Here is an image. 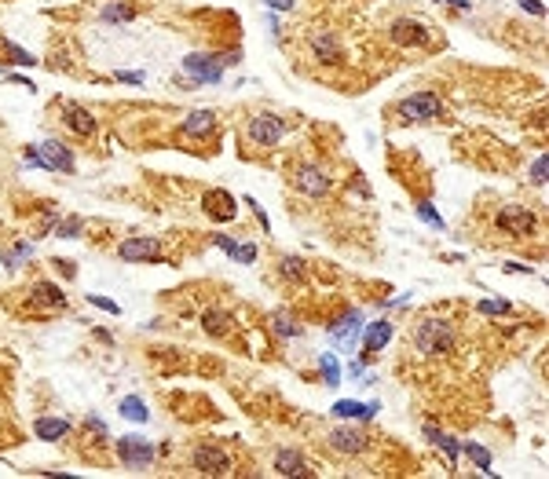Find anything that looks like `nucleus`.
Here are the masks:
<instances>
[{"mask_svg":"<svg viewBox=\"0 0 549 479\" xmlns=\"http://www.w3.org/2000/svg\"><path fill=\"white\" fill-rule=\"evenodd\" d=\"M81 227H85L81 216H70L66 223H59V238H78V235H81Z\"/></svg>","mask_w":549,"mask_h":479,"instance_id":"473e14b6","label":"nucleus"},{"mask_svg":"<svg viewBox=\"0 0 549 479\" xmlns=\"http://www.w3.org/2000/svg\"><path fill=\"white\" fill-rule=\"evenodd\" d=\"M37 150H41V158H44V168L66 172V176L78 168V161H73V150H70L66 143H59V139H48V143H41Z\"/></svg>","mask_w":549,"mask_h":479,"instance_id":"9b49d317","label":"nucleus"},{"mask_svg":"<svg viewBox=\"0 0 549 479\" xmlns=\"http://www.w3.org/2000/svg\"><path fill=\"white\" fill-rule=\"evenodd\" d=\"M117 257L124 264H139V260H161V242L158 238H124L117 245Z\"/></svg>","mask_w":549,"mask_h":479,"instance_id":"1a4fd4ad","label":"nucleus"},{"mask_svg":"<svg viewBox=\"0 0 549 479\" xmlns=\"http://www.w3.org/2000/svg\"><path fill=\"white\" fill-rule=\"evenodd\" d=\"M117 81H124V85H143V73H117Z\"/></svg>","mask_w":549,"mask_h":479,"instance_id":"79ce46f5","label":"nucleus"},{"mask_svg":"<svg viewBox=\"0 0 549 479\" xmlns=\"http://www.w3.org/2000/svg\"><path fill=\"white\" fill-rule=\"evenodd\" d=\"M33 432H37L44 443H59L63 436H70V421H66V417H37V421H33Z\"/></svg>","mask_w":549,"mask_h":479,"instance_id":"412c9836","label":"nucleus"},{"mask_svg":"<svg viewBox=\"0 0 549 479\" xmlns=\"http://www.w3.org/2000/svg\"><path fill=\"white\" fill-rule=\"evenodd\" d=\"M117 410H121V417H129V421H139V424H143L146 417H151V410H146V402H143L139 395H129V399H121V407H117Z\"/></svg>","mask_w":549,"mask_h":479,"instance_id":"bb28decb","label":"nucleus"},{"mask_svg":"<svg viewBox=\"0 0 549 479\" xmlns=\"http://www.w3.org/2000/svg\"><path fill=\"white\" fill-rule=\"evenodd\" d=\"M388 37H392L395 44H414V48H421V44L432 41L429 30L421 26V22H414V18H395L392 26H388Z\"/></svg>","mask_w":549,"mask_h":479,"instance_id":"ddd939ff","label":"nucleus"},{"mask_svg":"<svg viewBox=\"0 0 549 479\" xmlns=\"http://www.w3.org/2000/svg\"><path fill=\"white\" fill-rule=\"evenodd\" d=\"M498 227L509 231L513 238H528L535 231V216H531V209H523V205H506L502 212H498Z\"/></svg>","mask_w":549,"mask_h":479,"instance_id":"9d476101","label":"nucleus"},{"mask_svg":"<svg viewBox=\"0 0 549 479\" xmlns=\"http://www.w3.org/2000/svg\"><path fill=\"white\" fill-rule=\"evenodd\" d=\"M271 330L279 337H301V325H297L289 311H271Z\"/></svg>","mask_w":549,"mask_h":479,"instance_id":"393cba45","label":"nucleus"},{"mask_svg":"<svg viewBox=\"0 0 549 479\" xmlns=\"http://www.w3.org/2000/svg\"><path fill=\"white\" fill-rule=\"evenodd\" d=\"M417 216L425 220L429 227H436V231H443V227H447V223H443V216H439V212L429 205V201H421V205H417Z\"/></svg>","mask_w":549,"mask_h":479,"instance_id":"2f4dec72","label":"nucleus"},{"mask_svg":"<svg viewBox=\"0 0 549 479\" xmlns=\"http://www.w3.org/2000/svg\"><path fill=\"white\" fill-rule=\"evenodd\" d=\"M231 322H235V318H231L228 311H213V308H209V311L202 315V325H206V333H213V337H223V333H228V325H231Z\"/></svg>","mask_w":549,"mask_h":479,"instance_id":"a878e982","label":"nucleus"},{"mask_svg":"<svg viewBox=\"0 0 549 479\" xmlns=\"http://www.w3.org/2000/svg\"><path fill=\"white\" fill-rule=\"evenodd\" d=\"M231 63H238V52L235 55L231 52H223V55H187L183 70H187V77L198 81V85H216Z\"/></svg>","mask_w":549,"mask_h":479,"instance_id":"f03ea898","label":"nucleus"},{"mask_svg":"<svg viewBox=\"0 0 549 479\" xmlns=\"http://www.w3.org/2000/svg\"><path fill=\"white\" fill-rule=\"evenodd\" d=\"M88 304H95L99 311H107V315H121V308L114 304V300H107V296H99V293H92V296H88Z\"/></svg>","mask_w":549,"mask_h":479,"instance_id":"e433bc0d","label":"nucleus"},{"mask_svg":"<svg viewBox=\"0 0 549 479\" xmlns=\"http://www.w3.org/2000/svg\"><path fill=\"white\" fill-rule=\"evenodd\" d=\"M366 443H370V439L359 432V428H334V432H330V446H334L337 453H363Z\"/></svg>","mask_w":549,"mask_h":479,"instance_id":"4468645a","label":"nucleus"},{"mask_svg":"<svg viewBox=\"0 0 549 479\" xmlns=\"http://www.w3.org/2000/svg\"><path fill=\"white\" fill-rule=\"evenodd\" d=\"M4 81H11V85H22V88H30V92H33V81H30V77H22V73H4Z\"/></svg>","mask_w":549,"mask_h":479,"instance_id":"a19ab883","label":"nucleus"},{"mask_svg":"<svg viewBox=\"0 0 549 479\" xmlns=\"http://www.w3.org/2000/svg\"><path fill=\"white\" fill-rule=\"evenodd\" d=\"M213 245L223 249L228 257H235L238 264H253V260H257V249H253V245H238V242H231L228 235H213Z\"/></svg>","mask_w":549,"mask_h":479,"instance_id":"5701e85b","label":"nucleus"},{"mask_svg":"<svg viewBox=\"0 0 549 479\" xmlns=\"http://www.w3.org/2000/svg\"><path fill=\"white\" fill-rule=\"evenodd\" d=\"M22 161L33 165V168H44V158H41V150H37V146H26V154H22Z\"/></svg>","mask_w":549,"mask_h":479,"instance_id":"58836bf2","label":"nucleus"},{"mask_svg":"<svg viewBox=\"0 0 549 479\" xmlns=\"http://www.w3.org/2000/svg\"><path fill=\"white\" fill-rule=\"evenodd\" d=\"M136 11L129 8V4H110V8H103V22H129Z\"/></svg>","mask_w":549,"mask_h":479,"instance_id":"7c9ffc66","label":"nucleus"},{"mask_svg":"<svg viewBox=\"0 0 549 479\" xmlns=\"http://www.w3.org/2000/svg\"><path fill=\"white\" fill-rule=\"evenodd\" d=\"M436 4H454L458 11H469V0H436Z\"/></svg>","mask_w":549,"mask_h":479,"instance_id":"c03bdc74","label":"nucleus"},{"mask_svg":"<svg viewBox=\"0 0 549 479\" xmlns=\"http://www.w3.org/2000/svg\"><path fill=\"white\" fill-rule=\"evenodd\" d=\"M414 348L421 351V355H429V359L447 355V351L454 348V325L447 318H432V315L421 318L414 325Z\"/></svg>","mask_w":549,"mask_h":479,"instance_id":"f257e3e1","label":"nucleus"},{"mask_svg":"<svg viewBox=\"0 0 549 479\" xmlns=\"http://www.w3.org/2000/svg\"><path fill=\"white\" fill-rule=\"evenodd\" d=\"M26 296H30V304H37V308H44V311H63V308H66V293H63L55 282H33V286L26 289Z\"/></svg>","mask_w":549,"mask_h":479,"instance_id":"f8f14e48","label":"nucleus"},{"mask_svg":"<svg viewBox=\"0 0 549 479\" xmlns=\"http://www.w3.org/2000/svg\"><path fill=\"white\" fill-rule=\"evenodd\" d=\"M245 132H249V139H253L257 146H274L289 132V121L274 117V114H253L245 121Z\"/></svg>","mask_w":549,"mask_h":479,"instance_id":"20e7f679","label":"nucleus"},{"mask_svg":"<svg viewBox=\"0 0 549 479\" xmlns=\"http://www.w3.org/2000/svg\"><path fill=\"white\" fill-rule=\"evenodd\" d=\"M4 48H8V55H11V59H15L18 66H33V63H37V59H33V55L26 52V48H18V44H11V41H8Z\"/></svg>","mask_w":549,"mask_h":479,"instance_id":"72a5a7b5","label":"nucleus"},{"mask_svg":"<svg viewBox=\"0 0 549 479\" xmlns=\"http://www.w3.org/2000/svg\"><path fill=\"white\" fill-rule=\"evenodd\" d=\"M63 121H66V129L78 132V136H92L95 132V117L85 107H78V103H63Z\"/></svg>","mask_w":549,"mask_h":479,"instance_id":"dca6fc26","label":"nucleus"},{"mask_svg":"<svg viewBox=\"0 0 549 479\" xmlns=\"http://www.w3.org/2000/svg\"><path fill=\"white\" fill-rule=\"evenodd\" d=\"M311 52H315V59H319V63H330V66H337V63H341V44H337V41H334V33H326V30L311 33Z\"/></svg>","mask_w":549,"mask_h":479,"instance_id":"aec40b11","label":"nucleus"},{"mask_svg":"<svg viewBox=\"0 0 549 479\" xmlns=\"http://www.w3.org/2000/svg\"><path fill=\"white\" fill-rule=\"evenodd\" d=\"M366 330V340H363V351H366V359H373L378 351L392 340V322L388 318H381V322H370V325H363Z\"/></svg>","mask_w":549,"mask_h":479,"instance_id":"f3484780","label":"nucleus"},{"mask_svg":"<svg viewBox=\"0 0 549 479\" xmlns=\"http://www.w3.org/2000/svg\"><path fill=\"white\" fill-rule=\"evenodd\" d=\"M319 366H322V381H326V388H337V384H341V366H337V359H334V355H322Z\"/></svg>","mask_w":549,"mask_h":479,"instance_id":"c85d7f7f","label":"nucleus"},{"mask_svg":"<svg viewBox=\"0 0 549 479\" xmlns=\"http://www.w3.org/2000/svg\"><path fill=\"white\" fill-rule=\"evenodd\" d=\"M531 183H535V187H545V154H538V158L531 161Z\"/></svg>","mask_w":549,"mask_h":479,"instance_id":"c9c22d12","label":"nucleus"},{"mask_svg":"<svg viewBox=\"0 0 549 479\" xmlns=\"http://www.w3.org/2000/svg\"><path fill=\"white\" fill-rule=\"evenodd\" d=\"M206 212L213 216V220H235V198L228 194V190H206Z\"/></svg>","mask_w":549,"mask_h":479,"instance_id":"6ab92c4d","label":"nucleus"},{"mask_svg":"<svg viewBox=\"0 0 549 479\" xmlns=\"http://www.w3.org/2000/svg\"><path fill=\"white\" fill-rule=\"evenodd\" d=\"M520 8H523V11H531V15H538V18L545 15V8H542V0H520Z\"/></svg>","mask_w":549,"mask_h":479,"instance_id":"ea45409f","label":"nucleus"},{"mask_svg":"<svg viewBox=\"0 0 549 479\" xmlns=\"http://www.w3.org/2000/svg\"><path fill=\"white\" fill-rule=\"evenodd\" d=\"M480 311L484 315H506L509 304H506V300H480Z\"/></svg>","mask_w":549,"mask_h":479,"instance_id":"4c0bfd02","label":"nucleus"},{"mask_svg":"<svg viewBox=\"0 0 549 479\" xmlns=\"http://www.w3.org/2000/svg\"><path fill=\"white\" fill-rule=\"evenodd\" d=\"M359 333H363V311H344L341 318L330 322V340H334L341 351H356Z\"/></svg>","mask_w":549,"mask_h":479,"instance_id":"423d86ee","label":"nucleus"},{"mask_svg":"<svg viewBox=\"0 0 549 479\" xmlns=\"http://www.w3.org/2000/svg\"><path fill=\"white\" fill-rule=\"evenodd\" d=\"M381 407L378 402H356V399H341V402H334V417H341V421H370L373 414H378Z\"/></svg>","mask_w":549,"mask_h":479,"instance_id":"2eb2a0df","label":"nucleus"},{"mask_svg":"<svg viewBox=\"0 0 549 479\" xmlns=\"http://www.w3.org/2000/svg\"><path fill=\"white\" fill-rule=\"evenodd\" d=\"M26 257H33V245H30V242H18L11 253H4V267H8V271H18V264L26 260Z\"/></svg>","mask_w":549,"mask_h":479,"instance_id":"c756f323","label":"nucleus"},{"mask_svg":"<svg viewBox=\"0 0 549 479\" xmlns=\"http://www.w3.org/2000/svg\"><path fill=\"white\" fill-rule=\"evenodd\" d=\"M395 114L410 121V124H429L443 114V99L436 92H417V95H407V99H399V107Z\"/></svg>","mask_w":549,"mask_h":479,"instance_id":"7ed1b4c3","label":"nucleus"},{"mask_svg":"<svg viewBox=\"0 0 549 479\" xmlns=\"http://www.w3.org/2000/svg\"><path fill=\"white\" fill-rule=\"evenodd\" d=\"M425 436H429V439H432V443L447 453V458H451V465L462 458V446H458V439H451L447 432H439V428H432V424H429V428H425Z\"/></svg>","mask_w":549,"mask_h":479,"instance_id":"b1692460","label":"nucleus"},{"mask_svg":"<svg viewBox=\"0 0 549 479\" xmlns=\"http://www.w3.org/2000/svg\"><path fill=\"white\" fill-rule=\"evenodd\" d=\"M293 187L301 194H308V198H322L330 190V176H326V168H319V165H301L293 172Z\"/></svg>","mask_w":549,"mask_h":479,"instance_id":"6e6552de","label":"nucleus"},{"mask_svg":"<svg viewBox=\"0 0 549 479\" xmlns=\"http://www.w3.org/2000/svg\"><path fill=\"white\" fill-rule=\"evenodd\" d=\"M462 450L469 453V461H472V465H476V468H480L484 475H494V472H491V453H487V450H484L480 443H465Z\"/></svg>","mask_w":549,"mask_h":479,"instance_id":"cd10ccee","label":"nucleus"},{"mask_svg":"<svg viewBox=\"0 0 549 479\" xmlns=\"http://www.w3.org/2000/svg\"><path fill=\"white\" fill-rule=\"evenodd\" d=\"M213 124H216V114H213V110H194V114H187V121L180 124V132H183V136H209Z\"/></svg>","mask_w":549,"mask_h":479,"instance_id":"4be33fe9","label":"nucleus"},{"mask_svg":"<svg viewBox=\"0 0 549 479\" xmlns=\"http://www.w3.org/2000/svg\"><path fill=\"white\" fill-rule=\"evenodd\" d=\"M274 472H279V475H315L308 468V461L301 458V450H289V446L274 453Z\"/></svg>","mask_w":549,"mask_h":479,"instance_id":"a211bd4d","label":"nucleus"},{"mask_svg":"<svg viewBox=\"0 0 549 479\" xmlns=\"http://www.w3.org/2000/svg\"><path fill=\"white\" fill-rule=\"evenodd\" d=\"M282 274H286V279H301V274H304V264L297 260V257H282Z\"/></svg>","mask_w":549,"mask_h":479,"instance_id":"f704fd0d","label":"nucleus"},{"mask_svg":"<svg viewBox=\"0 0 549 479\" xmlns=\"http://www.w3.org/2000/svg\"><path fill=\"white\" fill-rule=\"evenodd\" d=\"M271 11H293V0H267Z\"/></svg>","mask_w":549,"mask_h":479,"instance_id":"37998d69","label":"nucleus"},{"mask_svg":"<svg viewBox=\"0 0 549 479\" xmlns=\"http://www.w3.org/2000/svg\"><path fill=\"white\" fill-rule=\"evenodd\" d=\"M191 465L202 472V475H228V472H231L228 450H220L216 443H198L194 453H191Z\"/></svg>","mask_w":549,"mask_h":479,"instance_id":"39448f33","label":"nucleus"},{"mask_svg":"<svg viewBox=\"0 0 549 479\" xmlns=\"http://www.w3.org/2000/svg\"><path fill=\"white\" fill-rule=\"evenodd\" d=\"M114 446H117L121 465H129V468H146V465L154 461V446L146 443L143 436H121Z\"/></svg>","mask_w":549,"mask_h":479,"instance_id":"0eeeda50","label":"nucleus"}]
</instances>
